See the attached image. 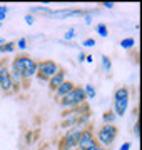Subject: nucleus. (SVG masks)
I'll return each instance as SVG.
<instances>
[{
  "label": "nucleus",
  "instance_id": "1",
  "mask_svg": "<svg viewBox=\"0 0 142 150\" xmlns=\"http://www.w3.org/2000/svg\"><path fill=\"white\" fill-rule=\"evenodd\" d=\"M59 102L65 110H72V108H75L77 105H82L84 102H87V95H85V90H84L82 85H75L74 90H72L69 95H65L64 98H60Z\"/></svg>",
  "mask_w": 142,
  "mask_h": 150
},
{
  "label": "nucleus",
  "instance_id": "2",
  "mask_svg": "<svg viewBox=\"0 0 142 150\" xmlns=\"http://www.w3.org/2000/svg\"><path fill=\"white\" fill-rule=\"evenodd\" d=\"M117 134H119V129L115 127L114 123H104V125L97 130V137H95V140H97V144L100 145V147L110 149L112 144H114L115 137H117Z\"/></svg>",
  "mask_w": 142,
  "mask_h": 150
},
{
  "label": "nucleus",
  "instance_id": "3",
  "mask_svg": "<svg viewBox=\"0 0 142 150\" xmlns=\"http://www.w3.org/2000/svg\"><path fill=\"white\" fill-rule=\"evenodd\" d=\"M60 65L55 60H44V62H37V77L40 82H49L57 72H59Z\"/></svg>",
  "mask_w": 142,
  "mask_h": 150
},
{
  "label": "nucleus",
  "instance_id": "4",
  "mask_svg": "<svg viewBox=\"0 0 142 150\" xmlns=\"http://www.w3.org/2000/svg\"><path fill=\"white\" fill-rule=\"evenodd\" d=\"M129 105V88L127 87H119L114 92V113L115 117H122Z\"/></svg>",
  "mask_w": 142,
  "mask_h": 150
},
{
  "label": "nucleus",
  "instance_id": "5",
  "mask_svg": "<svg viewBox=\"0 0 142 150\" xmlns=\"http://www.w3.org/2000/svg\"><path fill=\"white\" fill-rule=\"evenodd\" d=\"M13 90V83H12V77H10V70H9V62L2 60L0 62V92L2 93H12Z\"/></svg>",
  "mask_w": 142,
  "mask_h": 150
},
{
  "label": "nucleus",
  "instance_id": "6",
  "mask_svg": "<svg viewBox=\"0 0 142 150\" xmlns=\"http://www.w3.org/2000/svg\"><path fill=\"white\" fill-rule=\"evenodd\" d=\"M80 132L82 130L79 129H70L67 130V134L60 139L59 142V150H74L77 149V144H79V139H80Z\"/></svg>",
  "mask_w": 142,
  "mask_h": 150
},
{
  "label": "nucleus",
  "instance_id": "7",
  "mask_svg": "<svg viewBox=\"0 0 142 150\" xmlns=\"http://www.w3.org/2000/svg\"><path fill=\"white\" fill-rule=\"evenodd\" d=\"M95 144H97V140H95L92 127H87V129H84L80 132V139H79V144H77V150H89V149H92Z\"/></svg>",
  "mask_w": 142,
  "mask_h": 150
},
{
  "label": "nucleus",
  "instance_id": "8",
  "mask_svg": "<svg viewBox=\"0 0 142 150\" xmlns=\"http://www.w3.org/2000/svg\"><path fill=\"white\" fill-rule=\"evenodd\" d=\"M65 75H67V70L60 67L59 72H57V74H55L54 77H52L49 82H47V83H49V88H50V90H52V92L57 90V88H59V87L62 85L64 82H65Z\"/></svg>",
  "mask_w": 142,
  "mask_h": 150
},
{
  "label": "nucleus",
  "instance_id": "9",
  "mask_svg": "<svg viewBox=\"0 0 142 150\" xmlns=\"http://www.w3.org/2000/svg\"><path fill=\"white\" fill-rule=\"evenodd\" d=\"M74 87H75V83H74V82L65 80L64 83H62V85L59 87V88H57V90H55V97H57L59 100H60V98H64L65 95H69V93L74 90Z\"/></svg>",
  "mask_w": 142,
  "mask_h": 150
},
{
  "label": "nucleus",
  "instance_id": "10",
  "mask_svg": "<svg viewBox=\"0 0 142 150\" xmlns=\"http://www.w3.org/2000/svg\"><path fill=\"white\" fill-rule=\"evenodd\" d=\"M89 120H90V112L82 113V115H77L75 117V127H74V129H79V130L87 129L89 127Z\"/></svg>",
  "mask_w": 142,
  "mask_h": 150
},
{
  "label": "nucleus",
  "instance_id": "11",
  "mask_svg": "<svg viewBox=\"0 0 142 150\" xmlns=\"http://www.w3.org/2000/svg\"><path fill=\"white\" fill-rule=\"evenodd\" d=\"M75 127V115H67L64 117V122H62V129L65 130H70Z\"/></svg>",
  "mask_w": 142,
  "mask_h": 150
},
{
  "label": "nucleus",
  "instance_id": "12",
  "mask_svg": "<svg viewBox=\"0 0 142 150\" xmlns=\"http://www.w3.org/2000/svg\"><path fill=\"white\" fill-rule=\"evenodd\" d=\"M13 50H15V42H4L0 45L2 54H9V52H13Z\"/></svg>",
  "mask_w": 142,
  "mask_h": 150
},
{
  "label": "nucleus",
  "instance_id": "13",
  "mask_svg": "<svg viewBox=\"0 0 142 150\" xmlns=\"http://www.w3.org/2000/svg\"><path fill=\"white\" fill-rule=\"evenodd\" d=\"M134 45H136V40L132 37H127V38H122V40H120V47L126 48V50H131Z\"/></svg>",
  "mask_w": 142,
  "mask_h": 150
},
{
  "label": "nucleus",
  "instance_id": "14",
  "mask_svg": "<svg viewBox=\"0 0 142 150\" xmlns=\"http://www.w3.org/2000/svg\"><path fill=\"white\" fill-rule=\"evenodd\" d=\"M115 113L114 110H107V112H104V115H102V120H104V123H114L115 120Z\"/></svg>",
  "mask_w": 142,
  "mask_h": 150
},
{
  "label": "nucleus",
  "instance_id": "15",
  "mask_svg": "<svg viewBox=\"0 0 142 150\" xmlns=\"http://www.w3.org/2000/svg\"><path fill=\"white\" fill-rule=\"evenodd\" d=\"M95 30H97V33L100 37H104V38L109 35V28H107L105 23H97V25H95Z\"/></svg>",
  "mask_w": 142,
  "mask_h": 150
},
{
  "label": "nucleus",
  "instance_id": "16",
  "mask_svg": "<svg viewBox=\"0 0 142 150\" xmlns=\"http://www.w3.org/2000/svg\"><path fill=\"white\" fill-rule=\"evenodd\" d=\"M102 69L105 72H110V69H112V62H110V59L107 55H102Z\"/></svg>",
  "mask_w": 142,
  "mask_h": 150
},
{
  "label": "nucleus",
  "instance_id": "17",
  "mask_svg": "<svg viewBox=\"0 0 142 150\" xmlns=\"http://www.w3.org/2000/svg\"><path fill=\"white\" fill-rule=\"evenodd\" d=\"M84 90H85V95H87V98H94V97H95V87H94V85L87 83V85L84 87Z\"/></svg>",
  "mask_w": 142,
  "mask_h": 150
},
{
  "label": "nucleus",
  "instance_id": "18",
  "mask_svg": "<svg viewBox=\"0 0 142 150\" xmlns=\"http://www.w3.org/2000/svg\"><path fill=\"white\" fill-rule=\"evenodd\" d=\"M17 48H20V50H25L27 48V38H18V42H17V45H15Z\"/></svg>",
  "mask_w": 142,
  "mask_h": 150
},
{
  "label": "nucleus",
  "instance_id": "19",
  "mask_svg": "<svg viewBox=\"0 0 142 150\" xmlns=\"http://www.w3.org/2000/svg\"><path fill=\"white\" fill-rule=\"evenodd\" d=\"M134 135H136V139H141V122L139 120L134 125Z\"/></svg>",
  "mask_w": 142,
  "mask_h": 150
},
{
  "label": "nucleus",
  "instance_id": "20",
  "mask_svg": "<svg viewBox=\"0 0 142 150\" xmlns=\"http://www.w3.org/2000/svg\"><path fill=\"white\" fill-rule=\"evenodd\" d=\"M30 12H49V13H50L52 10H50L49 7H32Z\"/></svg>",
  "mask_w": 142,
  "mask_h": 150
},
{
  "label": "nucleus",
  "instance_id": "21",
  "mask_svg": "<svg viewBox=\"0 0 142 150\" xmlns=\"http://www.w3.org/2000/svg\"><path fill=\"white\" fill-rule=\"evenodd\" d=\"M95 45V40L94 38H87V40H84V47H94Z\"/></svg>",
  "mask_w": 142,
  "mask_h": 150
},
{
  "label": "nucleus",
  "instance_id": "22",
  "mask_svg": "<svg viewBox=\"0 0 142 150\" xmlns=\"http://www.w3.org/2000/svg\"><path fill=\"white\" fill-rule=\"evenodd\" d=\"M74 37H75V32H74V28H70V30L65 33V40H72Z\"/></svg>",
  "mask_w": 142,
  "mask_h": 150
},
{
  "label": "nucleus",
  "instance_id": "23",
  "mask_svg": "<svg viewBox=\"0 0 142 150\" xmlns=\"http://www.w3.org/2000/svg\"><path fill=\"white\" fill-rule=\"evenodd\" d=\"M32 132H27V134H25V142H27V144H32L33 140H32Z\"/></svg>",
  "mask_w": 142,
  "mask_h": 150
},
{
  "label": "nucleus",
  "instance_id": "24",
  "mask_svg": "<svg viewBox=\"0 0 142 150\" xmlns=\"http://www.w3.org/2000/svg\"><path fill=\"white\" fill-rule=\"evenodd\" d=\"M119 150H131V142H124V144L120 145Z\"/></svg>",
  "mask_w": 142,
  "mask_h": 150
},
{
  "label": "nucleus",
  "instance_id": "25",
  "mask_svg": "<svg viewBox=\"0 0 142 150\" xmlns=\"http://www.w3.org/2000/svg\"><path fill=\"white\" fill-rule=\"evenodd\" d=\"M25 22H27L28 25H32L33 23V17L32 15H25Z\"/></svg>",
  "mask_w": 142,
  "mask_h": 150
},
{
  "label": "nucleus",
  "instance_id": "26",
  "mask_svg": "<svg viewBox=\"0 0 142 150\" xmlns=\"http://www.w3.org/2000/svg\"><path fill=\"white\" fill-rule=\"evenodd\" d=\"M102 5H104L105 8H112V7L115 5V4H114V2H104V4H102Z\"/></svg>",
  "mask_w": 142,
  "mask_h": 150
},
{
  "label": "nucleus",
  "instance_id": "27",
  "mask_svg": "<svg viewBox=\"0 0 142 150\" xmlns=\"http://www.w3.org/2000/svg\"><path fill=\"white\" fill-rule=\"evenodd\" d=\"M89 150H107V149H104V147H100L99 144H95V145L92 147V149H89Z\"/></svg>",
  "mask_w": 142,
  "mask_h": 150
},
{
  "label": "nucleus",
  "instance_id": "28",
  "mask_svg": "<svg viewBox=\"0 0 142 150\" xmlns=\"http://www.w3.org/2000/svg\"><path fill=\"white\" fill-rule=\"evenodd\" d=\"M79 62H85V54H84V52L79 54Z\"/></svg>",
  "mask_w": 142,
  "mask_h": 150
},
{
  "label": "nucleus",
  "instance_id": "29",
  "mask_svg": "<svg viewBox=\"0 0 142 150\" xmlns=\"http://www.w3.org/2000/svg\"><path fill=\"white\" fill-rule=\"evenodd\" d=\"M92 55H85V62H92Z\"/></svg>",
  "mask_w": 142,
  "mask_h": 150
},
{
  "label": "nucleus",
  "instance_id": "30",
  "mask_svg": "<svg viewBox=\"0 0 142 150\" xmlns=\"http://www.w3.org/2000/svg\"><path fill=\"white\" fill-rule=\"evenodd\" d=\"M2 20H5V13L4 12H0V23H2Z\"/></svg>",
  "mask_w": 142,
  "mask_h": 150
},
{
  "label": "nucleus",
  "instance_id": "31",
  "mask_svg": "<svg viewBox=\"0 0 142 150\" xmlns=\"http://www.w3.org/2000/svg\"><path fill=\"white\" fill-rule=\"evenodd\" d=\"M2 43H4V38H0V45H2Z\"/></svg>",
  "mask_w": 142,
  "mask_h": 150
}]
</instances>
